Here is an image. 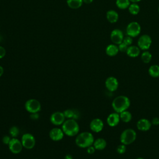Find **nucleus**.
Instances as JSON below:
<instances>
[{
    "label": "nucleus",
    "mask_w": 159,
    "mask_h": 159,
    "mask_svg": "<svg viewBox=\"0 0 159 159\" xmlns=\"http://www.w3.org/2000/svg\"><path fill=\"white\" fill-rule=\"evenodd\" d=\"M130 106L129 98L124 95H120L116 97L112 102V107L117 113L126 111Z\"/></svg>",
    "instance_id": "obj_1"
},
{
    "label": "nucleus",
    "mask_w": 159,
    "mask_h": 159,
    "mask_svg": "<svg viewBox=\"0 0 159 159\" xmlns=\"http://www.w3.org/2000/svg\"><path fill=\"white\" fill-rule=\"evenodd\" d=\"M93 145L94 147L96 150H104L107 146V142L104 139L98 138L94 140Z\"/></svg>",
    "instance_id": "obj_21"
},
{
    "label": "nucleus",
    "mask_w": 159,
    "mask_h": 159,
    "mask_svg": "<svg viewBox=\"0 0 159 159\" xmlns=\"http://www.w3.org/2000/svg\"><path fill=\"white\" fill-rule=\"evenodd\" d=\"M137 138V133L132 129H126L123 130L120 136V142L125 145L132 143Z\"/></svg>",
    "instance_id": "obj_4"
},
{
    "label": "nucleus",
    "mask_w": 159,
    "mask_h": 159,
    "mask_svg": "<svg viewBox=\"0 0 159 159\" xmlns=\"http://www.w3.org/2000/svg\"><path fill=\"white\" fill-rule=\"evenodd\" d=\"M90 129L96 133L100 132L102 131L104 127V122L99 118H95L93 119L89 124Z\"/></svg>",
    "instance_id": "obj_14"
},
{
    "label": "nucleus",
    "mask_w": 159,
    "mask_h": 159,
    "mask_svg": "<svg viewBox=\"0 0 159 159\" xmlns=\"http://www.w3.org/2000/svg\"><path fill=\"white\" fill-rule=\"evenodd\" d=\"M63 114L65 116V118L67 119H73L76 120L80 117V112L75 109H66L63 111Z\"/></svg>",
    "instance_id": "obj_20"
},
{
    "label": "nucleus",
    "mask_w": 159,
    "mask_h": 159,
    "mask_svg": "<svg viewBox=\"0 0 159 159\" xmlns=\"http://www.w3.org/2000/svg\"><path fill=\"white\" fill-rule=\"evenodd\" d=\"M141 32V26L137 22H131L126 27V35L132 38L139 35Z\"/></svg>",
    "instance_id": "obj_5"
},
{
    "label": "nucleus",
    "mask_w": 159,
    "mask_h": 159,
    "mask_svg": "<svg viewBox=\"0 0 159 159\" xmlns=\"http://www.w3.org/2000/svg\"><path fill=\"white\" fill-rule=\"evenodd\" d=\"M158 13H159V7H158Z\"/></svg>",
    "instance_id": "obj_42"
},
{
    "label": "nucleus",
    "mask_w": 159,
    "mask_h": 159,
    "mask_svg": "<svg viewBox=\"0 0 159 159\" xmlns=\"http://www.w3.org/2000/svg\"><path fill=\"white\" fill-rule=\"evenodd\" d=\"M152 43V38L147 34H143L140 36L137 41V46L142 50H147L150 48Z\"/></svg>",
    "instance_id": "obj_8"
},
{
    "label": "nucleus",
    "mask_w": 159,
    "mask_h": 159,
    "mask_svg": "<svg viewBox=\"0 0 159 159\" xmlns=\"http://www.w3.org/2000/svg\"><path fill=\"white\" fill-rule=\"evenodd\" d=\"M137 128L140 131H147L152 126V122L147 119L142 118L139 119L137 122Z\"/></svg>",
    "instance_id": "obj_15"
},
{
    "label": "nucleus",
    "mask_w": 159,
    "mask_h": 159,
    "mask_svg": "<svg viewBox=\"0 0 159 159\" xmlns=\"http://www.w3.org/2000/svg\"><path fill=\"white\" fill-rule=\"evenodd\" d=\"M130 4V1L129 0H116V5L120 9H128Z\"/></svg>",
    "instance_id": "obj_25"
},
{
    "label": "nucleus",
    "mask_w": 159,
    "mask_h": 159,
    "mask_svg": "<svg viewBox=\"0 0 159 159\" xmlns=\"http://www.w3.org/2000/svg\"><path fill=\"white\" fill-rule=\"evenodd\" d=\"M124 34L122 31L118 29H115L112 30L110 35V39L114 44L119 45L122 42L124 39Z\"/></svg>",
    "instance_id": "obj_11"
},
{
    "label": "nucleus",
    "mask_w": 159,
    "mask_h": 159,
    "mask_svg": "<svg viewBox=\"0 0 159 159\" xmlns=\"http://www.w3.org/2000/svg\"><path fill=\"white\" fill-rule=\"evenodd\" d=\"M83 2L86 3V4H91L93 0H83Z\"/></svg>",
    "instance_id": "obj_39"
},
{
    "label": "nucleus",
    "mask_w": 159,
    "mask_h": 159,
    "mask_svg": "<svg viewBox=\"0 0 159 159\" xmlns=\"http://www.w3.org/2000/svg\"><path fill=\"white\" fill-rule=\"evenodd\" d=\"M106 19L110 23H116L119 19V14L114 10H109L106 12Z\"/></svg>",
    "instance_id": "obj_19"
},
{
    "label": "nucleus",
    "mask_w": 159,
    "mask_h": 159,
    "mask_svg": "<svg viewBox=\"0 0 159 159\" xmlns=\"http://www.w3.org/2000/svg\"><path fill=\"white\" fill-rule=\"evenodd\" d=\"M86 148H87L86 151H87V153L88 154H93L95 152V150H96V149H95V148H94V147L93 145L89 146V147H88Z\"/></svg>",
    "instance_id": "obj_33"
},
{
    "label": "nucleus",
    "mask_w": 159,
    "mask_h": 159,
    "mask_svg": "<svg viewBox=\"0 0 159 159\" xmlns=\"http://www.w3.org/2000/svg\"><path fill=\"white\" fill-rule=\"evenodd\" d=\"M9 135L12 137H17L19 134V129L17 126H12L9 130Z\"/></svg>",
    "instance_id": "obj_28"
},
{
    "label": "nucleus",
    "mask_w": 159,
    "mask_h": 159,
    "mask_svg": "<svg viewBox=\"0 0 159 159\" xmlns=\"http://www.w3.org/2000/svg\"><path fill=\"white\" fill-rule=\"evenodd\" d=\"M34 159H38V158H34Z\"/></svg>",
    "instance_id": "obj_43"
},
{
    "label": "nucleus",
    "mask_w": 159,
    "mask_h": 159,
    "mask_svg": "<svg viewBox=\"0 0 159 159\" xmlns=\"http://www.w3.org/2000/svg\"><path fill=\"white\" fill-rule=\"evenodd\" d=\"M30 119L32 120H37L39 118V114L38 112H35V113H32L30 115Z\"/></svg>",
    "instance_id": "obj_35"
},
{
    "label": "nucleus",
    "mask_w": 159,
    "mask_h": 159,
    "mask_svg": "<svg viewBox=\"0 0 159 159\" xmlns=\"http://www.w3.org/2000/svg\"><path fill=\"white\" fill-rule=\"evenodd\" d=\"M4 73V68L2 66L0 65V77L3 75Z\"/></svg>",
    "instance_id": "obj_38"
},
{
    "label": "nucleus",
    "mask_w": 159,
    "mask_h": 159,
    "mask_svg": "<svg viewBox=\"0 0 159 159\" xmlns=\"http://www.w3.org/2000/svg\"><path fill=\"white\" fill-rule=\"evenodd\" d=\"M120 119L119 114L115 112L111 113L107 117L106 122L110 127H116L119 123Z\"/></svg>",
    "instance_id": "obj_16"
},
{
    "label": "nucleus",
    "mask_w": 159,
    "mask_h": 159,
    "mask_svg": "<svg viewBox=\"0 0 159 159\" xmlns=\"http://www.w3.org/2000/svg\"><path fill=\"white\" fill-rule=\"evenodd\" d=\"M8 148L11 153L14 154H18L21 152L24 147L21 141L16 137H14L11 139L10 142L9 143Z\"/></svg>",
    "instance_id": "obj_9"
},
{
    "label": "nucleus",
    "mask_w": 159,
    "mask_h": 159,
    "mask_svg": "<svg viewBox=\"0 0 159 159\" xmlns=\"http://www.w3.org/2000/svg\"><path fill=\"white\" fill-rule=\"evenodd\" d=\"M152 124L155 125H157L159 124V118L158 117H154L152 120L151 121Z\"/></svg>",
    "instance_id": "obj_36"
},
{
    "label": "nucleus",
    "mask_w": 159,
    "mask_h": 159,
    "mask_svg": "<svg viewBox=\"0 0 159 159\" xmlns=\"http://www.w3.org/2000/svg\"><path fill=\"white\" fill-rule=\"evenodd\" d=\"M122 42H124V43H125L128 46L131 45L132 44V43H133L132 37H130L129 35H126L125 37H124Z\"/></svg>",
    "instance_id": "obj_30"
},
{
    "label": "nucleus",
    "mask_w": 159,
    "mask_h": 159,
    "mask_svg": "<svg viewBox=\"0 0 159 159\" xmlns=\"http://www.w3.org/2000/svg\"><path fill=\"white\" fill-rule=\"evenodd\" d=\"M152 58V55L147 50H145L141 55V60L144 63H148Z\"/></svg>",
    "instance_id": "obj_27"
},
{
    "label": "nucleus",
    "mask_w": 159,
    "mask_h": 159,
    "mask_svg": "<svg viewBox=\"0 0 159 159\" xmlns=\"http://www.w3.org/2000/svg\"><path fill=\"white\" fill-rule=\"evenodd\" d=\"M140 6L137 3L132 2L128 7V11L132 15H137L140 12Z\"/></svg>",
    "instance_id": "obj_26"
},
{
    "label": "nucleus",
    "mask_w": 159,
    "mask_h": 159,
    "mask_svg": "<svg viewBox=\"0 0 159 159\" xmlns=\"http://www.w3.org/2000/svg\"><path fill=\"white\" fill-rule=\"evenodd\" d=\"M61 129L65 135L69 137H73L78 135L80 131L78 123L73 119H67L61 125Z\"/></svg>",
    "instance_id": "obj_3"
},
{
    "label": "nucleus",
    "mask_w": 159,
    "mask_h": 159,
    "mask_svg": "<svg viewBox=\"0 0 159 159\" xmlns=\"http://www.w3.org/2000/svg\"><path fill=\"white\" fill-rule=\"evenodd\" d=\"M130 1V2H134V3H137L140 1H141L142 0H129Z\"/></svg>",
    "instance_id": "obj_40"
},
{
    "label": "nucleus",
    "mask_w": 159,
    "mask_h": 159,
    "mask_svg": "<svg viewBox=\"0 0 159 159\" xmlns=\"http://www.w3.org/2000/svg\"><path fill=\"white\" fill-rule=\"evenodd\" d=\"M116 151L119 154H123L126 152V145L124 144L121 143L120 145H119L117 147Z\"/></svg>",
    "instance_id": "obj_29"
},
{
    "label": "nucleus",
    "mask_w": 159,
    "mask_h": 159,
    "mask_svg": "<svg viewBox=\"0 0 159 159\" xmlns=\"http://www.w3.org/2000/svg\"><path fill=\"white\" fill-rule=\"evenodd\" d=\"M64 159H73V157H72V155H71L70 154H67L65 156Z\"/></svg>",
    "instance_id": "obj_37"
},
{
    "label": "nucleus",
    "mask_w": 159,
    "mask_h": 159,
    "mask_svg": "<svg viewBox=\"0 0 159 159\" xmlns=\"http://www.w3.org/2000/svg\"><path fill=\"white\" fill-rule=\"evenodd\" d=\"M136 159H144V158H142V157H138V158H137Z\"/></svg>",
    "instance_id": "obj_41"
},
{
    "label": "nucleus",
    "mask_w": 159,
    "mask_h": 159,
    "mask_svg": "<svg viewBox=\"0 0 159 159\" xmlns=\"http://www.w3.org/2000/svg\"><path fill=\"white\" fill-rule=\"evenodd\" d=\"M65 120V116L63 112L55 111L53 112L50 117V122L54 125H61Z\"/></svg>",
    "instance_id": "obj_10"
},
{
    "label": "nucleus",
    "mask_w": 159,
    "mask_h": 159,
    "mask_svg": "<svg viewBox=\"0 0 159 159\" xmlns=\"http://www.w3.org/2000/svg\"><path fill=\"white\" fill-rule=\"evenodd\" d=\"M22 146L26 149H32L35 145V139L34 136L30 133H25L22 135L20 140Z\"/></svg>",
    "instance_id": "obj_7"
},
{
    "label": "nucleus",
    "mask_w": 159,
    "mask_h": 159,
    "mask_svg": "<svg viewBox=\"0 0 159 159\" xmlns=\"http://www.w3.org/2000/svg\"><path fill=\"white\" fill-rule=\"evenodd\" d=\"M24 107L25 110L30 114L39 112L41 110V104L35 99H29L26 101Z\"/></svg>",
    "instance_id": "obj_6"
},
{
    "label": "nucleus",
    "mask_w": 159,
    "mask_h": 159,
    "mask_svg": "<svg viewBox=\"0 0 159 159\" xmlns=\"http://www.w3.org/2000/svg\"><path fill=\"white\" fill-rule=\"evenodd\" d=\"M64 132L61 128L53 127L49 132V137L53 141H60L64 137Z\"/></svg>",
    "instance_id": "obj_12"
},
{
    "label": "nucleus",
    "mask_w": 159,
    "mask_h": 159,
    "mask_svg": "<svg viewBox=\"0 0 159 159\" xmlns=\"http://www.w3.org/2000/svg\"><path fill=\"white\" fill-rule=\"evenodd\" d=\"M94 141L93 135L89 132H83L78 134L75 139L76 145L82 148H86L93 145Z\"/></svg>",
    "instance_id": "obj_2"
},
{
    "label": "nucleus",
    "mask_w": 159,
    "mask_h": 159,
    "mask_svg": "<svg viewBox=\"0 0 159 159\" xmlns=\"http://www.w3.org/2000/svg\"><path fill=\"white\" fill-rule=\"evenodd\" d=\"M11 139H12V138H11V136H10V135H4V136L2 137V143H3L4 144L8 145V144H9V143L10 142Z\"/></svg>",
    "instance_id": "obj_32"
},
{
    "label": "nucleus",
    "mask_w": 159,
    "mask_h": 159,
    "mask_svg": "<svg viewBox=\"0 0 159 159\" xmlns=\"http://www.w3.org/2000/svg\"><path fill=\"white\" fill-rule=\"evenodd\" d=\"M118 45L112 43L108 45L106 48V53L109 57H114L119 53Z\"/></svg>",
    "instance_id": "obj_18"
},
{
    "label": "nucleus",
    "mask_w": 159,
    "mask_h": 159,
    "mask_svg": "<svg viewBox=\"0 0 159 159\" xmlns=\"http://www.w3.org/2000/svg\"><path fill=\"white\" fill-rule=\"evenodd\" d=\"M128 47L129 46L127 45L124 42H122V43H120V44L118 45L119 50V52H126V51L128 48Z\"/></svg>",
    "instance_id": "obj_31"
},
{
    "label": "nucleus",
    "mask_w": 159,
    "mask_h": 159,
    "mask_svg": "<svg viewBox=\"0 0 159 159\" xmlns=\"http://www.w3.org/2000/svg\"><path fill=\"white\" fill-rule=\"evenodd\" d=\"M125 53L129 57L131 58H135L140 55V49L138 46L131 45L128 47V48Z\"/></svg>",
    "instance_id": "obj_17"
},
{
    "label": "nucleus",
    "mask_w": 159,
    "mask_h": 159,
    "mask_svg": "<svg viewBox=\"0 0 159 159\" xmlns=\"http://www.w3.org/2000/svg\"><path fill=\"white\" fill-rule=\"evenodd\" d=\"M6 49L3 47L0 46V59L4 57V56L6 55Z\"/></svg>",
    "instance_id": "obj_34"
},
{
    "label": "nucleus",
    "mask_w": 159,
    "mask_h": 159,
    "mask_svg": "<svg viewBox=\"0 0 159 159\" xmlns=\"http://www.w3.org/2000/svg\"><path fill=\"white\" fill-rule=\"evenodd\" d=\"M105 86L107 89L111 92L117 90L119 86V82L114 76H109L105 81Z\"/></svg>",
    "instance_id": "obj_13"
},
{
    "label": "nucleus",
    "mask_w": 159,
    "mask_h": 159,
    "mask_svg": "<svg viewBox=\"0 0 159 159\" xmlns=\"http://www.w3.org/2000/svg\"><path fill=\"white\" fill-rule=\"evenodd\" d=\"M148 74L153 78L159 77V65H152L148 68Z\"/></svg>",
    "instance_id": "obj_24"
},
{
    "label": "nucleus",
    "mask_w": 159,
    "mask_h": 159,
    "mask_svg": "<svg viewBox=\"0 0 159 159\" xmlns=\"http://www.w3.org/2000/svg\"><path fill=\"white\" fill-rule=\"evenodd\" d=\"M66 3L68 6L73 9H76L80 8L83 3V0H66Z\"/></svg>",
    "instance_id": "obj_22"
},
{
    "label": "nucleus",
    "mask_w": 159,
    "mask_h": 159,
    "mask_svg": "<svg viewBox=\"0 0 159 159\" xmlns=\"http://www.w3.org/2000/svg\"><path fill=\"white\" fill-rule=\"evenodd\" d=\"M119 116H120V120H122L125 123L129 122L132 118L131 113L127 110L119 113Z\"/></svg>",
    "instance_id": "obj_23"
}]
</instances>
